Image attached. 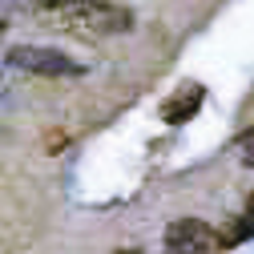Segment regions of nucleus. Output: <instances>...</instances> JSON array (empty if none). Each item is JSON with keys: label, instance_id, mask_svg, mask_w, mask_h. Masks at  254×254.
I'll return each mask as SVG.
<instances>
[{"label": "nucleus", "instance_id": "f03ea898", "mask_svg": "<svg viewBox=\"0 0 254 254\" xmlns=\"http://www.w3.org/2000/svg\"><path fill=\"white\" fill-rule=\"evenodd\" d=\"M162 242H166V250H174V254H214V250L234 246L230 234H218L214 226H206V222H198V218H178V222H170Z\"/></svg>", "mask_w": 254, "mask_h": 254}, {"label": "nucleus", "instance_id": "39448f33", "mask_svg": "<svg viewBox=\"0 0 254 254\" xmlns=\"http://www.w3.org/2000/svg\"><path fill=\"white\" fill-rule=\"evenodd\" d=\"M242 238H254V206L238 218V226L230 230V242H242Z\"/></svg>", "mask_w": 254, "mask_h": 254}, {"label": "nucleus", "instance_id": "0eeeda50", "mask_svg": "<svg viewBox=\"0 0 254 254\" xmlns=\"http://www.w3.org/2000/svg\"><path fill=\"white\" fill-rule=\"evenodd\" d=\"M37 8H45V12H57V8H69V4H77V0H33Z\"/></svg>", "mask_w": 254, "mask_h": 254}, {"label": "nucleus", "instance_id": "423d86ee", "mask_svg": "<svg viewBox=\"0 0 254 254\" xmlns=\"http://www.w3.org/2000/svg\"><path fill=\"white\" fill-rule=\"evenodd\" d=\"M234 149H238V157H242V162L254 170V129H250V133H242V137L234 141Z\"/></svg>", "mask_w": 254, "mask_h": 254}, {"label": "nucleus", "instance_id": "6e6552de", "mask_svg": "<svg viewBox=\"0 0 254 254\" xmlns=\"http://www.w3.org/2000/svg\"><path fill=\"white\" fill-rule=\"evenodd\" d=\"M0 37H4V20H0Z\"/></svg>", "mask_w": 254, "mask_h": 254}, {"label": "nucleus", "instance_id": "20e7f679", "mask_svg": "<svg viewBox=\"0 0 254 254\" xmlns=\"http://www.w3.org/2000/svg\"><path fill=\"white\" fill-rule=\"evenodd\" d=\"M202 97H206L202 85H182L174 97H166V101H162V121H166V125H186L190 117L198 113Z\"/></svg>", "mask_w": 254, "mask_h": 254}, {"label": "nucleus", "instance_id": "7ed1b4c3", "mask_svg": "<svg viewBox=\"0 0 254 254\" xmlns=\"http://www.w3.org/2000/svg\"><path fill=\"white\" fill-rule=\"evenodd\" d=\"M8 65L12 69H24V73H37V77H77L81 65L73 57L57 53V49H45V45H24V49H12L8 53Z\"/></svg>", "mask_w": 254, "mask_h": 254}, {"label": "nucleus", "instance_id": "f257e3e1", "mask_svg": "<svg viewBox=\"0 0 254 254\" xmlns=\"http://www.w3.org/2000/svg\"><path fill=\"white\" fill-rule=\"evenodd\" d=\"M53 24L65 28V33H73V37L97 41V37L125 33V28H129V12L113 8V4H101V0H77V4H69V8H57Z\"/></svg>", "mask_w": 254, "mask_h": 254}, {"label": "nucleus", "instance_id": "1a4fd4ad", "mask_svg": "<svg viewBox=\"0 0 254 254\" xmlns=\"http://www.w3.org/2000/svg\"><path fill=\"white\" fill-rule=\"evenodd\" d=\"M250 206H254V194H250Z\"/></svg>", "mask_w": 254, "mask_h": 254}]
</instances>
